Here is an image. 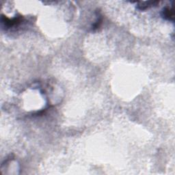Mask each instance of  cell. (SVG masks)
Segmentation results:
<instances>
[{"label": "cell", "instance_id": "cell-1", "mask_svg": "<svg viewBox=\"0 0 175 175\" xmlns=\"http://www.w3.org/2000/svg\"><path fill=\"white\" fill-rule=\"evenodd\" d=\"M163 16L164 18L169 21H174V14L172 13V11L171 9L169 8H166L163 11Z\"/></svg>", "mask_w": 175, "mask_h": 175}]
</instances>
